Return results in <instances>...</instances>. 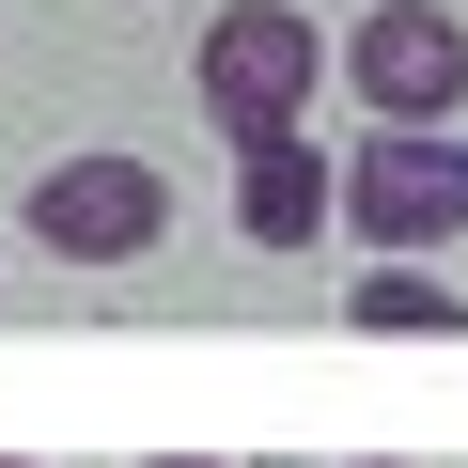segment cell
Here are the masks:
<instances>
[{"label":"cell","instance_id":"cell-1","mask_svg":"<svg viewBox=\"0 0 468 468\" xmlns=\"http://www.w3.org/2000/svg\"><path fill=\"white\" fill-rule=\"evenodd\" d=\"M313 79H328V48H313L297 0H234V16L203 32V63H187V94H203V125H218V141L313 125Z\"/></svg>","mask_w":468,"mask_h":468},{"label":"cell","instance_id":"cell-8","mask_svg":"<svg viewBox=\"0 0 468 468\" xmlns=\"http://www.w3.org/2000/svg\"><path fill=\"white\" fill-rule=\"evenodd\" d=\"M359 468H406V452H359Z\"/></svg>","mask_w":468,"mask_h":468},{"label":"cell","instance_id":"cell-4","mask_svg":"<svg viewBox=\"0 0 468 468\" xmlns=\"http://www.w3.org/2000/svg\"><path fill=\"white\" fill-rule=\"evenodd\" d=\"M328 63H344V94L375 125H452L468 110V16H437V0H375Z\"/></svg>","mask_w":468,"mask_h":468},{"label":"cell","instance_id":"cell-6","mask_svg":"<svg viewBox=\"0 0 468 468\" xmlns=\"http://www.w3.org/2000/svg\"><path fill=\"white\" fill-rule=\"evenodd\" d=\"M344 328H375V344H452V328H468V297H452V282H421V250H390V266H359V282H344Z\"/></svg>","mask_w":468,"mask_h":468},{"label":"cell","instance_id":"cell-5","mask_svg":"<svg viewBox=\"0 0 468 468\" xmlns=\"http://www.w3.org/2000/svg\"><path fill=\"white\" fill-rule=\"evenodd\" d=\"M328 218H344V172L313 156V125L234 141V234H250V250H313Z\"/></svg>","mask_w":468,"mask_h":468},{"label":"cell","instance_id":"cell-2","mask_svg":"<svg viewBox=\"0 0 468 468\" xmlns=\"http://www.w3.org/2000/svg\"><path fill=\"white\" fill-rule=\"evenodd\" d=\"M172 234V172L156 156H48L32 172V250H63V266H141Z\"/></svg>","mask_w":468,"mask_h":468},{"label":"cell","instance_id":"cell-7","mask_svg":"<svg viewBox=\"0 0 468 468\" xmlns=\"http://www.w3.org/2000/svg\"><path fill=\"white\" fill-rule=\"evenodd\" d=\"M141 468H218V452H141Z\"/></svg>","mask_w":468,"mask_h":468},{"label":"cell","instance_id":"cell-3","mask_svg":"<svg viewBox=\"0 0 468 468\" xmlns=\"http://www.w3.org/2000/svg\"><path fill=\"white\" fill-rule=\"evenodd\" d=\"M344 234H375V250H452L468 234V141L452 125H390L344 156Z\"/></svg>","mask_w":468,"mask_h":468},{"label":"cell","instance_id":"cell-9","mask_svg":"<svg viewBox=\"0 0 468 468\" xmlns=\"http://www.w3.org/2000/svg\"><path fill=\"white\" fill-rule=\"evenodd\" d=\"M0 468H32V452H0Z\"/></svg>","mask_w":468,"mask_h":468}]
</instances>
